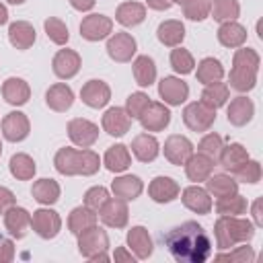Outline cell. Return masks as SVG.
Returning <instances> with one entry per match:
<instances>
[{
  "instance_id": "3957f363",
  "label": "cell",
  "mask_w": 263,
  "mask_h": 263,
  "mask_svg": "<svg viewBox=\"0 0 263 263\" xmlns=\"http://www.w3.org/2000/svg\"><path fill=\"white\" fill-rule=\"evenodd\" d=\"M216 245L220 251H226L238 242H247L255 234V224L238 216H220L214 224Z\"/></svg>"
},
{
  "instance_id": "277c9868",
  "label": "cell",
  "mask_w": 263,
  "mask_h": 263,
  "mask_svg": "<svg viewBox=\"0 0 263 263\" xmlns=\"http://www.w3.org/2000/svg\"><path fill=\"white\" fill-rule=\"evenodd\" d=\"M76 236H78V251L84 259H88V261H109V255H107L109 236L101 226L92 224Z\"/></svg>"
},
{
  "instance_id": "1f68e13d",
  "label": "cell",
  "mask_w": 263,
  "mask_h": 263,
  "mask_svg": "<svg viewBox=\"0 0 263 263\" xmlns=\"http://www.w3.org/2000/svg\"><path fill=\"white\" fill-rule=\"evenodd\" d=\"M146 18V6L140 2H123L115 10V21L123 27H136Z\"/></svg>"
},
{
  "instance_id": "7402d4cb",
  "label": "cell",
  "mask_w": 263,
  "mask_h": 263,
  "mask_svg": "<svg viewBox=\"0 0 263 263\" xmlns=\"http://www.w3.org/2000/svg\"><path fill=\"white\" fill-rule=\"evenodd\" d=\"M2 97H4V101L8 105L21 107V105H25L31 99V88H29L27 80L16 78V76H10L2 84Z\"/></svg>"
},
{
  "instance_id": "83f0119b",
  "label": "cell",
  "mask_w": 263,
  "mask_h": 263,
  "mask_svg": "<svg viewBox=\"0 0 263 263\" xmlns=\"http://www.w3.org/2000/svg\"><path fill=\"white\" fill-rule=\"evenodd\" d=\"M156 37H158V41H160L162 45H166V47H177V45H181L183 39H185V25H183L181 21H175V18L162 21V23L158 25V29H156Z\"/></svg>"
},
{
  "instance_id": "be15d7a7",
  "label": "cell",
  "mask_w": 263,
  "mask_h": 263,
  "mask_svg": "<svg viewBox=\"0 0 263 263\" xmlns=\"http://www.w3.org/2000/svg\"><path fill=\"white\" fill-rule=\"evenodd\" d=\"M171 2H177V4H183V2H187V0H171Z\"/></svg>"
},
{
  "instance_id": "f907efd6",
  "label": "cell",
  "mask_w": 263,
  "mask_h": 263,
  "mask_svg": "<svg viewBox=\"0 0 263 263\" xmlns=\"http://www.w3.org/2000/svg\"><path fill=\"white\" fill-rule=\"evenodd\" d=\"M236 179L242 183H259L261 181V164L257 160H247L238 171H234Z\"/></svg>"
},
{
  "instance_id": "9f6ffc18",
  "label": "cell",
  "mask_w": 263,
  "mask_h": 263,
  "mask_svg": "<svg viewBox=\"0 0 263 263\" xmlns=\"http://www.w3.org/2000/svg\"><path fill=\"white\" fill-rule=\"evenodd\" d=\"M95 2H97V0H70L72 8H76V10H80V12L90 10V8L95 6Z\"/></svg>"
},
{
  "instance_id": "2e32d148",
  "label": "cell",
  "mask_w": 263,
  "mask_h": 263,
  "mask_svg": "<svg viewBox=\"0 0 263 263\" xmlns=\"http://www.w3.org/2000/svg\"><path fill=\"white\" fill-rule=\"evenodd\" d=\"M99 216H101L105 226H109V228H123L127 224L129 212H127L125 201L115 197V199H107L103 203V208L99 210Z\"/></svg>"
},
{
  "instance_id": "74e56055",
  "label": "cell",
  "mask_w": 263,
  "mask_h": 263,
  "mask_svg": "<svg viewBox=\"0 0 263 263\" xmlns=\"http://www.w3.org/2000/svg\"><path fill=\"white\" fill-rule=\"evenodd\" d=\"M8 168H10V175H12L14 179H18V181H29V179H33V175H35V171H37L35 160H33L29 154H23V152L12 154V158H10V162H8Z\"/></svg>"
},
{
  "instance_id": "f1b7e54d",
  "label": "cell",
  "mask_w": 263,
  "mask_h": 263,
  "mask_svg": "<svg viewBox=\"0 0 263 263\" xmlns=\"http://www.w3.org/2000/svg\"><path fill=\"white\" fill-rule=\"evenodd\" d=\"M103 162H105L107 171H111V173H123L132 164V154H129V150H127L125 144H113V146L107 148Z\"/></svg>"
},
{
  "instance_id": "7bdbcfd3",
  "label": "cell",
  "mask_w": 263,
  "mask_h": 263,
  "mask_svg": "<svg viewBox=\"0 0 263 263\" xmlns=\"http://www.w3.org/2000/svg\"><path fill=\"white\" fill-rule=\"evenodd\" d=\"M247 199L238 193H232V195H226V197H218L216 201V212L220 216H240L247 212Z\"/></svg>"
},
{
  "instance_id": "f5cc1de1",
  "label": "cell",
  "mask_w": 263,
  "mask_h": 263,
  "mask_svg": "<svg viewBox=\"0 0 263 263\" xmlns=\"http://www.w3.org/2000/svg\"><path fill=\"white\" fill-rule=\"evenodd\" d=\"M150 103V99H148V95H144V92H132L129 97H127V101H125V111H127V115L134 119V117H140V113L146 109V105Z\"/></svg>"
},
{
  "instance_id": "94428289",
  "label": "cell",
  "mask_w": 263,
  "mask_h": 263,
  "mask_svg": "<svg viewBox=\"0 0 263 263\" xmlns=\"http://www.w3.org/2000/svg\"><path fill=\"white\" fill-rule=\"evenodd\" d=\"M6 21H8V10L4 4H0V25H4Z\"/></svg>"
},
{
  "instance_id": "ffe728a7",
  "label": "cell",
  "mask_w": 263,
  "mask_h": 263,
  "mask_svg": "<svg viewBox=\"0 0 263 263\" xmlns=\"http://www.w3.org/2000/svg\"><path fill=\"white\" fill-rule=\"evenodd\" d=\"M4 226L14 238H25L29 226H31V214L25 208H18L16 203L4 212Z\"/></svg>"
},
{
  "instance_id": "44dd1931",
  "label": "cell",
  "mask_w": 263,
  "mask_h": 263,
  "mask_svg": "<svg viewBox=\"0 0 263 263\" xmlns=\"http://www.w3.org/2000/svg\"><path fill=\"white\" fill-rule=\"evenodd\" d=\"M253 115H255V105H253L251 99H247V97H242V95H240V97H234V99L230 101L228 109H226L228 123H232V125H236V127L247 125V123L253 119Z\"/></svg>"
},
{
  "instance_id": "484cf974",
  "label": "cell",
  "mask_w": 263,
  "mask_h": 263,
  "mask_svg": "<svg viewBox=\"0 0 263 263\" xmlns=\"http://www.w3.org/2000/svg\"><path fill=\"white\" fill-rule=\"evenodd\" d=\"M127 247L138 259H148L154 251L152 238L144 226H132L127 232Z\"/></svg>"
},
{
  "instance_id": "8992f818",
  "label": "cell",
  "mask_w": 263,
  "mask_h": 263,
  "mask_svg": "<svg viewBox=\"0 0 263 263\" xmlns=\"http://www.w3.org/2000/svg\"><path fill=\"white\" fill-rule=\"evenodd\" d=\"M31 226H33V230L41 238L49 240V238H55L60 234V230H62V218H60L58 212H53L49 208H41V210H35L33 212Z\"/></svg>"
},
{
  "instance_id": "ba28073f",
  "label": "cell",
  "mask_w": 263,
  "mask_h": 263,
  "mask_svg": "<svg viewBox=\"0 0 263 263\" xmlns=\"http://www.w3.org/2000/svg\"><path fill=\"white\" fill-rule=\"evenodd\" d=\"M113 31V21L105 14H88L82 18L80 23V35L86 41H101L105 37H109Z\"/></svg>"
},
{
  "instance_id": "7dc6e473",
  "label": "cell",
  "mask_w": 263,
  "mask_h": 263,
  "mask_svg": "<svg viewBox=\"0 0 263 263\" xmlns=\"http://www.w3.org/2000/svg\"><path fill=\"white\" fill-rule=\"evenodd\" d=\"M183 6V14L189 18V21H203L210 16V6L212 2L210 0H187L181 4Z\"/></svg>"
},
{
  "instance_id": "6125c7cd",
  "label": "cell",
  "mask_w": 263,
  "mask_h": 263,
  "mask_svg": "<svg viewBox=\"0 0 263 263\" xmlns=\"http://www.w3.org/2000/svg\"><path fill=\"white\" fill-rule=\"evenodd\" d=\"M6 2H8V4H23L25 0H6Z\"/></svg>"
},
{
  "instance_id": "52a82bcc",
  "label": "cell",
  "mask_w": 263,
  "mask_h": 263,
  "mask_svg": "<svg viewBox=\"0 0 263 263\" xmlns=\"http://www.w3.org/2000/svg\"><path fill=\"white\" fill-rule=\"evenodd\" d=\"M136 47H138L136 39L129 33H125V31L113 33L109 37V41H107V53H109V58L113 62H121V64L123 62H129L134 58Z\"/></svg>"
},
{
  "instance_id": "e575fe53",
  "label": "cell",
  "mask_w": 263,
  "mask_h": 263,
  "mask_svg": "<svg viewBox=\"0 0 263 263\" xmlns=\"http://www.w3.org/2000/svg\"><path fill=\"white\" fill-rule=\"evenodd\" d=\"M205 191L214 197H226V195H232L238 191V183L230 177V175H210L205 179Z\"/></svg>"
},
{
  "instance_id": "6da1fadb",
  "label": "cell",
  "mask_w": 263,
  "mask_h": 263,
  "mask_svg": "<svg viewBox=\"0 0 263 263\" xmlns=\"http://www.w3.org/2000/svg\"><path fill=\"white\" fill-rule=\"evenodd\" d=\"M162 240L173 259L179 263H203L212 255V240L208 232L193 220L171 228Z\"/></svg>"
},
{
  "instance_id": "4316f807",
  "label": "cell",
  "mask_w": 263,
  "mask_h": 263,
  "mask_svg": "<svg viewBox=\"0 0 263 263\" xmlns=\"http://www.w3.org/2000/svg\"><path fill=\"white\" fill-rule=\"evenodd\" d=\"M35 37H37V33H35L33 25L27 21H14L8 27V41L16 49H29L35 43Z\"/></svg>"
},
{
  "instance_id": "6f0895ef",
  "label": "cell",
  "mask_w": 263,
  "mask_h": 263,
  "mask_svg": "<svg viewBox=\"0 0 263 263\" xmlns=\"http://www.w3.org/2000/svg\"><path fill=\"white\" fill-rule=\"evenodd\" d=\"M113 259H115V263H119V261H125V263H134V257H132V253H127L123 247H119V249L115 251Z\"/></svg>"
},
{
  "instance_id": "30bf717a",
  "label": "cell",
  "mask_w": 263,
  "mask_h": 263,
  "mask_svg": "<svg viewBox=\"0 0 263 263\" xmlns=\"http://www.w3.org/2000/svg\"><path fill=\"white\" fill-rule=\"evenodd\" d=\"M164 158L175 164V166H181L187 162V158L193 154V144L189 142V138L181 136V134H173L164 140Z\"/></svg>"
},
{
  "instance_id": "d6a6232c",
  "label": "cell",
  "mask_w": 263,
  "mask_h": 263,
  "mask_svg": "<svg viewBox=\"0 0 263 263\" xmlns=\"http://www.w3.org/2000/svg\"><path fill=\"white\" fill-rule=\"evenodd\" d=\"M218 41L224 47H240L247 41V29L236 21H226L218 29Z\"/></svg>"
},
{
  "instance_id": "91938a15",
  "label": "cell",
  "mask_w": 263,
  "mask_h": 263,
  "mask_svg": "<svg viewBox=\"0 0 263 263\" xmlns=\"http://www.w3.org/2000/svg\"><path fill=\"white\" fill-rule=\"evenodd\" d=\"M253 220H255V226H263V216H261V199H255V203H253Z\"/></svg>"
},
{
  "instance_id": "9c48e42d",
  "label": "cell",
  "mask_w": 263,
  "mask_h": 263,
  "mask_svg": "<svg viewBox=\"0 0 263 263\" xmlns=\"http://www.w3.org/2000/svg\"><path fill=\"white\" fill-rule=\"evenodd\" d=\"M138 119L146 132H162L171 123V111L164 107V103H152L150 101Z\"/></svg>"
},
{
  "instance_id": "603a6c76",
  "label": "cell",
  "mask_w": 263,
  "mask_h": 263,
  "mask_svg": "<svg viewBox=\"0 0 263 263\" xmlns=\"http://www.w3.org/2000/svg\"><path fill=\"white\" fill-rule=\"evenodd\" d=\"M45 103L51 111H58V113H64L72 107L74 103V92L68 84L64 82H58V84H51L45 92Z\"/></svg>"
},
{
  "instance_id": "4dcf8cb0",
  "label": "cell",
  "mask_w": 263,
  "mask_h": 263,
  "mask_svg": "<svg viewBox=\"0 0 263 263\" xmlns=\"http://www.w3.org/2000/svg\"><path fill=\"white\" fill-rule=\"evenodd\" d=\"M247 160H249V152H247V148H245L242 144H230V146H224L222 152H220V156H218L220 166H224V168L230 171V173L238 171Z\"/></svg>"
},
{
  "instance_id": "816d5d0a",
  "label": "cell",
  "mask_w": 263,
  "mask_h": 263,
  "mask_svg": "<svg viewBox=\"0 0 263 263\" xmlns=\"http://www.w3.org/2000/svg\"><path fill=\"white\" fill-rule=\"evenodd\" d=\"M107 199H109V191L101 185H95L84 193V205L90 208L92 212H99Z\"/></svg>"
},
{
  "instance_id": "c3c4849f",
  "label": "cell",
  "mask_w": 263,
  "mask_h": 263,
  "mask_svg": "<svg viewBox=\"0 0 263 263\" xmlns=\"http://www.w3.org/2000/svg\"><path fill=\"white\" fill-rule=\"evenodd\" d=\"M214 261H230V263H251L255 261V251L251 247H234L230 253H218Z\"/></svg>"
},
{
  "instance_id": "e7e4bbea",
  "label": "cell",
  "mask_w": 263,
  "mask_h": 263,
  "mask_svg": "<svg viewBox=\"0 0 263 263\" xmlns=\"http://www.w3.org/2000/svg\"><path fill=\"white\" fill-rule=\"evenodd\" d=\"M0 156H2V142H0Z\"/></svg>"
},
{
  "instance_id": "b9f144b4",
  "label": "cell",
  "mask_w": 263,
  "mask_h": 263,
  "mask_svg": "<svg viewBox=\"0 0 263 263\" xmlns=\"http://www.w3.org/2000/svg\"><path fill=\"white\" fill-rule=\"evenodd\" d=\"M210 14H212V18L218 21V23L236 21V16L240 14L238 0H214L212 6H210Z\"/></svg>"
},
{
  "instance_id": "7a4b0ae2",
  "label": "cell",
  "mask_w": 263,
  "mask_h": 263,
  "mask_svg": "<svg viewBox=\"0 0 263 263\" xmlns=\"http://www.w3.org/2000/svg\"><path fill=\"white\" fill-rule=\"evenodd\" d=\"M53 164H55V171L60 175H66V177H74V175H95L101 166V160H99V154L88 150V148H82V150H76V148H60L53 156Z\"/></svg>"
},
{
  "instance_id": "9a60e30c",
  "label": "cell",
  "mask_w": 263,
  "mask_h": 263,
  "mask_svg": "<svg viewBox=\"0 0 263 263\" xmlns=\"http://www.w3.org/2000/svg\"><path fill=\"white\" fill-rule=\"evenodd\" d=\"M80 99L84 105H88L90 109H101L109 103L111 99V88L107 82L103 80H88L82 88H80Z\"/></svg>"
},
{
  "instance_id": "5b68a950",
  "label": "cell",
  "mask_w": 263,
  "mask_h": 263,
  "mask_svg": "<svg viewBox=\"0 0 263 263\" xmlns=\"http://www.w3.org/2000/svg\"><path fill=\"white\" fill-rule=\"evenodd\" d=\"M183 121L191 132H208L216 121V109L203 105L201 101L189 103L183 109Z\"/></svg>"
},
{
  "instance_id": "f35d334b",
  "label": "cell",
  "mask_w": 263,
  "mask_h": 263,
  "mask_svg": "<svg viewBox=\"0 0 263 263\" xmlns=\"http://www.w3.org/2000/svg\"><path fill=\"white\" fill-rule=\"evenodd\" d=\"M195 76H197V80H199L201 84L218 82V80H222V76H224V68H222L220 60H216V58H203V60L197 64Z\"/></svg>"
},
{
  "instance_id": "ee69618b",
  "label": "cell",
  "mask_w": 263,
  "mask_h": 263,
  "mask_svg": "<svg viewBox=\"0 0 263 263\" xmlns=\"http://www.w3.org/2000/svg\"><path fill=\"white\" fill-rule=\"evenodd\" d=\"M43 27H45V35L49 37V41H53L55 45H66L68 43L70 33H68V27L64 25V21H60L55 16H49V18H45Z\"/></svg>"
},
{
  "instance_id": "cb8c5ba5",
  "label": "cell",
  "mask_w": 263,
  "mask_h": 263,
  "mask_svg": "<svg viewBox=\"0 0 263 263\" xmlns=\"http://www.w3.org/2000/svg\"><path fill=\"white\" fill-rule=\"evenodd\" d=\"M183 166H185L187 179H189V181H193V183H199V181H205V179L212 175V171H214L216 162H214L210 156H205V154L197 152V154H191Z\"/></svg>"
},
{
  "instance_id": "db71d44e",
  "label": "cell",
  "mask_w": 263,
  "mask_h": 263,
  "mask_svg": "<svg viewBox=\"0 0 263 263\" xmlns=\"http://www.w3.org/2000/svg\"><path fill=\"white\" fill-rule=\"evenodd\" d=\"M14 259V242L6 236H0V263H8Z\"/></svg>"
},
{
  "instance_id": "d4e9b609",
  "label": "cell",
  "mask_w": 263,
  "mask_h": 263,
  "mask_svg": "<svg viewBox=\"0 0 263 263\" xmlns=\"http://www.w3.org/2000/svg\"><path fill=\"white\" fill-rule=\"evenodd\" d=\"M142 189H144V183L136 175H121V177H115V181L111 183L113 195L123 201H134L142 193Z\"/></svg>"
},
{
  "instance_id": "f546056e",
  "label": "cell",
  "mask_w": 263,
  "mask_h": 263,
  "mask_svg": "<svg viewBox=\"0 0 263 263\" xmlns=\"http://www.w3.org/2000/svg\"><path fill=\"white\" fill-rule=\"evenodd\" d=\"M132 152L134 156L140 160V162H152L158 152H160V146H158V140L150 134H140L134 138L132 142Z\"/></svg>"
},
{
  "instance_id": "f6af8a7d",
  "label": "cell",
  "mask_w": 263,
  "mask_h": 263,
  "mask_svg": "<svg viewBox=\"0 0 263 263\" xmlns=\"http://www.w3.org/2000/svg\"><path fill=\"white\" fill-rule=\"evenodd\" d=\"M171 66H173V70L177 74H191L193 68H195V60H193V55L187 49H183V47L177 45L171 51Z\"/></svg>"
},
{
  "instance_id": "ab89813d",
  "label": "cell",
  "mask_w": 263,
  "mask_h": 263,
  "mask_svg": "<svg viewBox=\"0 0 263 263\" xmlns=\"http://www.w3.org/2000/svg\"><path fill=\"white\" fill-rule=\"evenodd\" d=\"M257 84V72L255 70H249V68H242V66H232L230 70V86L238 92H247V90H253Z\"/></svg>"
},
{
  "instance_id": "ac0fdd59",
  "label": "cell",
  "mask_w": 263,
  "mask_h": 263,
  "mask_svg": "<svg viewBox=\"0 0 263 263\" xmlns=\"http://www.w3.org/2000/svg\"><path fill=\"white\" fill-rule=\"evenodd\" d=\"M181 199H183V205H185L187 210H191L193 214L203 216V214H210V210H212V197H210V193H208L203 187H199V185H189V187H185Z\"/></svg>"
},
{
  "instance_id": "d6986e66",
  "label": "cell",
  "mask_w": 263,
  "mask_h": 263,
  "mask_svg": "<svg viewBox=\"0 0 263 263\" xmlns=\"http://www.w3.org/2000/svg\"><path fill=\"white\" fill-rule=\"evenodd\" d=\"M181 193L179 183L171 177H154L148 185V195L156 201V203H168L173 199H177Z\"/></svg>"
},
{
  "instance_id": "680465c9",
  "label": "cell",
  "mask_w": 263,
  "mask_h": 263,
  "mask_svg": "<svg viewBox=\"0 0 263 263\" xmlns=\"http://www.w3.org/2000/svg\"><path fill=\"white\" fill-rule=\"evenodd\" d=\"M146 4L152 8V10H168L171 8V0H146Z\"/></svg>"
},
{
  "instance_id": "e0dca14e",
  "label": "cell",
  "mask_w": 263,
  "mask_h": 263,
  "mask_svg": "<svg viewBox=\"0 0 263 263\" xmlns=\"http://www.w3.org/2000/svg\"><path fill=\"white\" fill-rule=\"evenodd\" d=\"M101 123H103V129H105L109 136L119 138V136H125V134L129 132V127H132V117L127 115V111H125L123 107H111V109L105 111Z\"/></svg>"
},
{
  "instance_id": "8d00e7d4",
  "label": "cell",
  "mask_w": 263,
  "mask_h": 263,
  "mask_svg": "<svg viewBox=\"0 0 263 263\" xmlns=\"http://www.w3.org/2000/svg\"><path fill=\"white\" fill-rule=\"evenodd\" d=\"M134 78L140 86H150L156 80V66L150 55H138L134 60Z\"/></svg>"
},
{
  "instance_id": "11a10c76",
  "label": "cell",
  "mask_w": 263,
  "mask_h": 263,
  "mask_svg": "<svg viewBox=\"0 0 263 263\" xmlns=\"http://www.w3.org/2000/svg\"><path fill=\"white\" fill-rule=\"evenodd\" d=\"M16 203V197L14 193L8 189V187H2L0 185V214H4L8 208H12Z\"/></svg>"
},
{
  "instance_id": "4fadbf2b",
  "label": "cell",
  "mask_w": 263,
  "mask_h": 263,
  "mask_svg": "<svg viewBox=\"0 0 263 263\" xmlns=\"http://www.w3.org/2000/svg\"><path fill=\"white\" fill-rule=\"evenodd\" d=\"M31 132V123L25 113L21 111H10L2 119V136L8 142H23Z\"/></svg>"
},
{
  "instance_id": "d590c367",
  "label": "cell",
  "mask_w": 263,
  "mask_h": 263,
  "mask_svg": "<svg viewBox=\"0 0 263 263\" xmlns=\"http://www.w3.org/2000/svg\"><path fill=\"white\" fill-rule=\"evenodd\" d=\"M97 224V212H92L86 205H78L70 212L68 216V228L72 234H80L82 230H86L88 226Z\"/></svg>"
},
{
  "instance_id": "5bb4252c",
  "label": "cell",
  "mask_w": 263,
  "mask_h": 263,
  "mask_svg": "<svg viewBox=\"0 0 263 263\" xmlns=\"http://www.w3.org/2000/svg\"><path fill=\"white\" fill-rule=\"evenodd\" d=\"M158 95L166 105H181L189 97V86L177 76H164L158 82Z\"/></svg>"
},
{
  "instance_id": "836d02e7",
  "label": "cell",
  "mask_w": 263,
  "mask_h": 263,
  "mask_svg": "<svg viewBox=\"0 0 263 263\" xmlns=\"http://www.w3.org/2000/svg\"><path fill=\"white\" fill-rule=\"evenodd\" d=\"M31 195H33L35 201H39L43 205H51L60 199V185L53 179H39V181L33 183Z\"/></svg>"
},
{
  "instance_id": "bcb514c9",
  "label": "cell",
  "mask_w": 263,
  "mask_h": 263,
  "mask_svg": "<svg viewBox=\"0 0 263 263\" xmlns=\"http://www.w3.org/2000/svg\"><path fill=\"white\" fill-rule=\"evenodd\" d=\"M222 148H224L222 138H220L218 134H214V132H212V134H205V136L201 138V142L197 144V152L210 156L214 162H218V156H220Z\"/></svg>"
},
{
  "instance_id": "7c38bea8",
  "label": "cell",
  "mask_w": 263,
  "mask_h": 263,
  "mask_svg": "<svg viewBox=\"0 0 263 263\" xmlns=\"http://www.w3.org/2000/svg\"><path fill=\"white\" fill-rule=\"evenodd\" d=\"M80 66H82V60L74 49H60L51 60V70L62 80L74 78L78 74Z\"/></svg>"
},
{
  "instance_id": "60d3db41",
  "label": "cell",
  "mask_w": 263,
  "mask_h": 263,
  "mask_svg": "<svg viewBox=\"0 0 263 263\" xmlns=\"http://www.w3.org/2000/svg\"><path fill=\"white\" fill-rule=\"evenodd\" d=\"M226 101H228V84H224L220 80L205 84V88L201 92V103L203 105H208L212 109H218V107L226 105Z\"/></svg>"
},
{
  "instance_id": "8fae6325",
  "label": "cell",
  "mask_w": 263,
  "mask_h": 263,
  "mask_svg": "<svg viewBox=\"0 0 263 263\" xmlns=\"http://www.w3.org/2000/svg\"><path fill=\"white\" fill-rule=\"evenodd\" d=\"M68 136L76 146L90 148L99 138V127H97V123H92L88 119L76 117V119H72L68 123Z\"/></svg>"
},
{
  "instance_id": "681fc988",
  "label": "cell",
  "mask_w": 263,
  "mask_h": 263,
  "mask_svg": "<svg viewBox=\"0 0 263 263\" xmlns=\"http://www.w3.org/2000/svg\"><path fill=\"white\" fill-rule=\"evenodd\" d=\"M259 53L251 47H240L234 51V58H232V66H242V68H249V70H259Z\"/></svg>"
}]
</instances>
